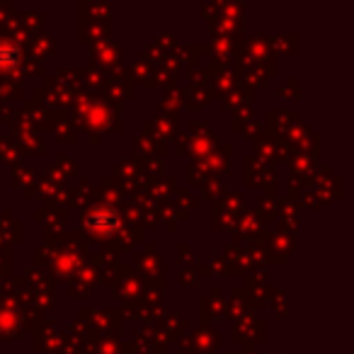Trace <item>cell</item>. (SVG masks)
Listing matches in <instances>:
<instances>
[{
	"label": "cell",
	"mask_w": 354,
	"mask_h": 354,
	"mask_svg": "<svg viewBox=\"0 0 354 354\" xmlns=\"http://www.w3.org/2000/svg\"><path fill=\"white\" fill-rule=\"evenodd\" d=\"M20 61V51L12 44H0V68H15Z\"/></svg>",
	"instance_id": "1"
}]
</instances>
